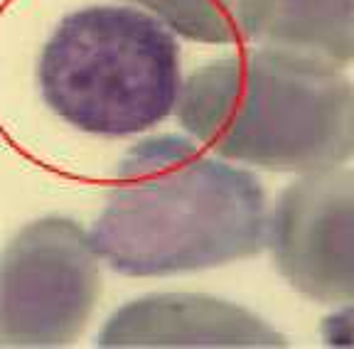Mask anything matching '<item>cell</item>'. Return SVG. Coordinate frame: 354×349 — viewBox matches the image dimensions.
<instances>
[{
    "label": "cell",
    "mask_w": 354,
    "mask_h": 349,
    "mask_svg": "<svg viewBox=\"0 0 354 349\" xmlns=\"http://www.w3.org/2000/svg\"><path fill=\"white\" fill-rule=\"evenodd\" d=\"M268 207L259 178L180 135H155L121 158L91 232L121 276H175L261 254Z\"/></svg>",
    "instance_id": "cell-1"
},
{
    "label": "cell",
    "mask_w": 354,
    "mask_h": 349,
    "mask_svg": "<svg viewBox=\"0 0 354 349\" xmlns=\"http://www.w3.org/2000/svg\"><path fill=\"white\" fill-rule=\"evenodd\" d=\"M185 131L227 160L273 172H322L354 158V82L281 50L221 57L180 89Z\"/></svg>",
    "instance_id": "cell-2"
},
{
    "label": "cell",
    "mask_w": 354,
    "mask_h": 349,
    "mask_svg": "<svg viewBox=\"0 0 354 349\" xmlns=\"http://www.w3.org/2000/svg\"><path fill=\"white\" fill-rule=\"evenodd\" d=\"M44 104L82 133H143L180 99V47L155 17L91 6L55 28L37 64Z\"/></svg>",
    "instance_id": "cell-3"
},
{
    "label": "cell",
    "mask_w": 354,
    "mask_h": 349,
    "mask_svg": "<svg viewBox=\"0 0 354 349\" xmlns=\"http://www.w3.org/2000/svg\"><path fill=\"white\" fill-rule=\"evenodd\" d=\"M101 295L91 238L72 219L22 227L0 256V347H66Z\"/></svg>",
    "instance_id": "cell-4"
},
{
    "label": "cell",
    "mask_w": 354,
    "mask_h": 349,
    "mask_svg": "<svg viewBox=\"0 0 354 349\" xmlns=\"http://www.w3.org/2000/svg\"><path fill=\"white\" fill-rule=\"evenodd\" d=\"M271 254L305 298L354 308V170L308 172L278 197Z\"/></svg>",
    "instance_id": "cell-5"
},
{
    "label": "cell",
    "mask_w": 354,
    "mask_h": 349,
    "mask_svg": "<svg viewBox=\"0 0 354 349\" xmlns=\"http://www.w3.org/2000/svg\"><path fill=\"white\" fill-rule=\"evenodd\" d=\"M101 347H286V337L239 305L209 295L162 293L111 315Z\"/></svg>",
    "instance_id": "cell-6"
},
{
    "label": "cell",
    "mask_w": 354,
    "mask_h": 349,
    "mask_svg": "<svg viewBox=\"0 0 354 349\" xmlns=\"http://www.w3.org/2000/svg\"><path fill=\"white\" fill-rule=\"evenodd\" d=\"M243 39L332 67L354 62V0H236Z\"/></svg>",
    "instance_id": "cell-7"
},
{
    "label": "cell",
    "mask_w": 354,
    "mask_h": 349,
    "mask_svg": "<svg viewBox=\"0 0 354 349\" xmlns=\"http://www.w3.org/2000/svg\"><path fill=\"white\" fill-rule=\"evenodd\" d=\"M160 17L172 32L205 45L243 42L236 0H131Z\"/></svg>",
    "instance_id": "cell-8"
}]
</instances>
